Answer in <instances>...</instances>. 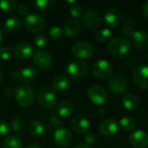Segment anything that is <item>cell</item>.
<instances>
[{
    "label": "cell",
    "mask_w": 148,
    "mask_h": 148,
    "mask_svg": "<svg viewBox=\"0 0 148 148\" xmlns=\"http://www.w3.org/2000/svg\"><path fill=\"white\" fill-rule=\"evenodd\" d=\"M119 126L125 132H132L136 127V121L130 116H124L120 120Z\"/></svg>",
    "instance_id": "obj_26"
},
{
    "label": "cell",
    "mask_w": 148,
    "mask_h": 148,
    "mask_svg": "<svg viewBox=\"0 0 148 148\" xmlns=\"http://www.w3.org/2000/svg\"><path fill=\"white\" fill-rule=\"evenodd\" d=\"M69 13L74 17H80V16H83L85 12H84V10L82 5L75 3V4H73L70 6Z\"/></svg>",
    "instance_id": "obj_33"
},
{
    "label": "cell",
    "mask_w": 148,
    "mask_h": 148,
    "mask_svg": "<svg viewBox=\"0 0 148 148\" xmlns=\"http://www.w3.org/2000/svg\"><path fill=\"white\" fill-rule=\"evenodd\" d=\"M23 120L21 117H15L10 123V128L13 132L16 133V134H20L23 129Z\"/></svg>",
    "instance_id": "obj_30"
},
{
    "label": "cell",
    "mask_w": 148,
    "mask_h": 148,
    "mask_svg": "<svg viewBox=\"0 0 148 148\" xmlns=\"http://www.w3.org/2000/svg\"><path fill=\"white\" fill-rule=\"evenodd\" d=\"M2 75H3V74H2V69H1V68H0V82H1V81H2Z\"/></svg>",
    "instance_id": "obj_47"
},
{
    "label": "cell",
    "mask_w": 148,
    "mask_h": 148,
    "mask_svg": "<svg viewBox=\"0 0 148 148\" xmlns=\"http://www.w3.org/2000/svg\"><path fill=\"white\" fill-rule=\"evenodd\" d=\"M13 56V50L9 46L0 47V58L3 60H9Z\"/></svg>",
    "instance_id": "obj_36"
},
{
    "label": "cell",
    "mask_w": 148,
    "mask_h": 148,
    "mask_svg": "<svg viewBox=\"0 0 148 148\" xmlns=\"http://www.w3.org/2000/svg\"><path fill=\"white\" fill-rule=\"evenodd\" d=\"M22 26V21L18 16H13L7 18L3 23L4 29L9 33H15Z\"/></svg>",
    "instance_id": "obj_22"
},
{
    "label": "cell",
    "mask_w": 148,
    "mask_h": 148,
    "mask_svg": "<svg viewBox=\"0 0 148 148\" xmlns=\"http://www.w3.org/2000/svg\"><path fill=\"white\" fill-rule=\"evenodd\" d=\"M99 131L106 137H111L119 131V124L113 119H106L99 125Z\"/></svg>",
    "instance_id": "obj_16"
},
{
    "label": "cell",
    "mask_w": 148,
    "mask_h": 148,
    "mask_svg": "<svg viewBox=\"0 0 148 148\" xmlns=\"http://www.w3.org/2000/svg\"><path fill=\"white\" fill-rule=\"evenodd\" d=\"M133 44L139 49L148 48V33L144 30H136L132 36Z\"/></svg>",
    "instance_id": "obj_18"
},
{
    "label": "cell",
    "mask_w": 148,
    "mask_h": 148,
    "mask_svg": "<svg viewBox=\"0 0 148 148\" xmlns=\"http://www.w3.org/2000/svg\"><path fill=\"white\" fill-rule=\"evenodd\" d=\"M3 148H23V144L22 141L19 140L18 137L10 135L8 136L3 141L2 144Z\"/></svg>",
    "instance_id": "obj_28"
},
{
    "label": "cell",
    "mask_w": 148,
    "mask_h": 148,
    "mask_svg": "<svg viewBox=\"0 0 148 148\" xmlns=\"http://www.w3.org/2000/svg\"><path fill=\"white\" fill-rule=\"evenodd\" d=\"M94 47L88 42H78L75 43L71 48V53L75 57L79 59H87L92 56L94 54Z\"/></svg>",
    "instance_id": "obj_6"
},
{
    "label": "cell",
    "mask_w": 148,
    "mask_h": 148,
    "mask_svg": "<svg viewBox=\"0 0 148 148\" xmlns=\"http://www.w3.org/2000/svg\"><path fill=\"white\" fill-rule=\"evenodd\" d=\"M96 140H97V137L95 134H93V133L87 134V135L85 137V141L87 142V145H88V146L94 145V144H95Z\"/></svg>",
    "instance_id": "obj_39"
},
{
    "label": "cell",
    "mask_w": 148,
    "mask_h": 148,
    "mask_svg": "<svg viewBox=\"0 0 148 148\" xmlns=\"http://www.w3.org/2000/svg\"><path fill=\"white\" fill-rule=\"evenodd\" d=\"M71 127L76 134H84L88 132L90 127V122L86 117L77 115L71 120Z\"/></svg>",
    "instance_id": "obj_17"
},
{
    "label": "cell",
    "mask_w": 148,
    "mask_h": 148,
    "mask_svg": "<svg viewBox=\"0 0 148 148\" xmlns=\"http://www.w3.org/2000/svg\"><path fill=\"white\" fill-rule=\"evenodd\" d=\"M142 12L144 16L148 18V1H146L142 5Z\"/></svg>",
    "instance_id": "obj_42"
},
{
    "label": "cell",
    "mask_w": 148,
    "mask_h": 148,
    "mask_svg": "<svg viewBox=\"0 0 148 148\" xmlns=\"http://www.w3.org/2000/svg\"><path fill=\"white\" fill-rule=\"evenodd\" d=\"M74 105L68 101H60L56 106V113L57 116L59 117H68L71 115L74 112Z\"/></svg>",
    "instance_id": "obj_21"
},
{
    "label": "cell",
    "mask_w": 148,
    "mask_h": 148,
    "mask_svg": "<svg viewBox=\"0 0 148 148\" xmlns=\"http://www.w3.org/2000/svg\"><path fill=\"white\" fill-rule=\"evenodd\" d=\"M32 61L36 65V67H37L40 69L45 70L51 66L53 59L49 52L42 49H38L33 53Z\"/></svg>",
    "instance_id": "obj_9"
},
{
    "label": "cell",
    "mask_w": 148,
    "mask_h": 148,
    "mask_svg": "<svg viewBox=\"0 0 148 148\" xmlns=\"http://www.w3.org/2000/svg\"><path fill=\"white\" fill-rule=\"evenodd\" d=\"M36 99L38 101V104L46 109L51 108L55 106L56 101V95L51 88L48 86H42L39 88Z\"/></svg>",
    "instance_id": "obj_3"
},
{
    "label": "cell",
    "mask_w": 148,
    "mask_h": 148,
    "mask_svg": "<svg viewBox=\"0 0 148 148\" xmlns=\"http://www.w3.org/2000/svg\"><path fill=\"white\" fill-rule=\"evenodd\" d=\"M24 27L28 31L30 32H39L45 29L46 27V19L38 14L31 13L25 16L23 20Z\"/></svg>",
    "instance_id": "obj_4"
},
{
    "label": "cell",
    "mask_w": 148,
    "mask_h": 148,
    "mask_svg": "<svg viewBox=\"0 0 148 148\" xmlns=\"http://www.w3.org/2000/svg\"><path fill=\"white\" fill-rule=\"evenodd\" d=\"M28 130L31 135H33L35 137H38V136H41L44 133L45 129H44L43 124L41 121H39L37 120H34L29 124Z\"/></svg>",
    "instance_id": "obj_25"
},
{
    "label": "cell",
    "mask_w": 148,
    "mask_h": 148,
    "mask_svg": "<svg viewBox=\"0 0 148 148\" xmlns=\"http://www.w3.org/2000/svg\"><path fill=\"white\" fill-rule=\"evenodd\" d=\"M122 34L126 36H132L134 30L133 29V28L129 25H125L123 28H122Z\"/></svg>",
    "instance_id": "obj_41"
},
{
    "label": "cell",
    "mask_w": 148,
    "mask_h": 148,
    "mask_svg": "<svg viewBox=\"0 0 148 148\" xmlns=\"http://www.w3.org/2000/svg\"><path fill=\"white\" fill-rule=\"evenodd\" d=\"M2 39H3V30L0 28V42H2Z\"/></svg>",
    "instance_id": "obj_46"
},
{
    "label": "cell",
    "mask_w": 148,
    "mask_h": 148,
    "mask_svg": "<svg viewBox=\"0 0 148 148\" xmlns=\"http://www.w3.org/2000/svg\"><path fill=\"white\" fill-rule=\"evenodd\" d=\"M0 148H1V147H0Z\"/></svg>",
    "instance_id": "obj_50"
},
{
    "label": "cell",
    "mask_w": 148,
    "mask_h": 148,
    "mask_svg": "<svg viewBox=\"0 0 148 148\" xmlns=\"http://www.w3.org/2000/svg\"><path fill=\"white\" fill-rule=\"evenodd\" d=\"M108 86L113 93L121 95L127 91L128 87V80L124 74L115 73L110 77Z\"/></svg>",
    "instance_id": "obj_5"
},
{
    "label": "cell",
    "mask_w": 148,
    "mask_h": 148,
    "mask_svg": "<svg viewBox=\"0 0 148 148\" xmlns=\"http://www.w3.org/2000/svg\"><path fill=\"white\" fill-rule=\"evenodd\" d=\"M49 124L51 125L52 127L56 128V129H58L60 128L61 127V124H62V121H61V119L59 118V116L57 115H53L50 117L49 119Z\"/></svg>",
    "instance_id": "obj_37"
},
{
    "label": "cell",
    "mask_w": 148,
    "mask_h": 148,
    "mask_svg": "<svg viewBox=\"0 0 148 148\" xmlns=\"http://www.w3.org/2000/svg\"><path fill=\"white\" fill-rule=\"evenodd\" d=\"M89 68L88 64L82 61L77 60L73 61L67 66V72L68 74L72 76L73 78H82L85 77L88 73Z\"/></svg>",
    "instance_id": "obj_8"
},
{
    "label": "cell",
    "mask_w": 148,
    "mask_h": 148,
    "mask_svg": "<svg viewBox=\"0 0 148 148\" xmlns=\"http://www.w3.org/2000/svg\"><path fill=\"white\" fill-rule=\"evenodd\" d=\"M16 6L15 0H0V9L4 11H10Z\"/></svg>",
    "instance_id": "obj_35"
},
{
    "label": "cell",
    "mask_w": 148,
    "mask_h": 148,
    "mask_svg": "<svg viewBox=\"0 0 148 148\" xmlns=\"http://www.w3.org/2000/svg\"><path fill=\"white\" fill-rule=\"evenodd\" d=\"M64 35L63 29L60 26H52L49 30V36L53 40H58Z\"/></svg>",
    "instance_id": "obj_31"
},
{
    "label": "cell",
    "mask_w": 148,
    "mask_h": 148,
    "mask_svg": "<svg viewBox=\"0 0 148 148\" xmlns=\"http://www.w3.org/2000/svg\"><path fill=\"white\" fill-rule=\"evenodd\" d=\"M133 78L138 87L142 89H148V65L137 66L133 71Z\"/></svg>",
    "instance_id": "obj_10"
},
{
    "label": "cell",
    "mask_w": 148,
    "mask_h": 148,
    "mask_svg": "<svg viewBox=\"0 0 148 148\" xmlns=\"http://www.w3.org/2000/svg\"><path fill=\"white\" fill-rule=\"evenodd\" d=\"M14 52L16 57L21 59H26L33 54V48L30 43L27 42H22L16 46Z\"/></svg>",
    "instance_id": "obj_20"
},
{
    "label": "cell",
    "mask_w": 148,
    "mask_h": 148,
    "mask_svg": "<svg viewBox=\"0 0 148 148\" xmlns=\"http://www.w3.org/2000/svg\"><path fill=\"white\" fill-rule=\"evenodd\" d=\"M111 36H112V30L109 28L101 29L96 34V39L100 42H105L109 41Z\"/></svg>",
    "instance_id": "obj_29"
},
{
    "label": "cell",
    "mask_w": 148,
    "mask_h": 148,
    "mask_svg": "<svg viewBox=\"0 0 148 148\" xmlns=\"http://www.w3.org/2000/svg\"><path fill=\"white\" fill-rule=\"evenodd\" d=\"M129 41L123 36H115L109 40L108 43V50L110 54L116 56L127 55L130 50Z\"/></svg>",
    "instance_id": "obj_2"
},
{
    "label": "cell",
    "mask_w": 148,
    "mask_h": 148,
    "mask_svg": "<svg viewBox=\"0 0 148 148\" xmlns=\"http://www.w3.org/2000/svg\"><path fill=\"white\" fill-rule=\"evenodd\" d=\"M147 116H148V113H147Z\"/></svg>",
    "instance_id": "obj_49"
},
{
    "label": "cell",
    "mask_w": 148,
    "mask_h": 148,
    "mask_svg": "<svg viewBox=\"0 0 148 148\" xmlns=\"http://www.w3.org/2000/svg\"><path fill=\"white\" fill-rule=\"evenodd\" d=\"M128 140L134 147L146 148L148 146V134L144 130H136L130 134Z\"/></svg>",
    "instance_id": "obj_15"
},
{
    "label": "cell",
    "mask_w": 148,
    "mask_h": 148,
    "mask_svg": "<svg viewBox=\"0 0 148 148\" xmlns=\"http://www.w3.org/2000/svg\"><path fill=\"white\" fill-rule=\"evenodd\" d=\"M122 104L127 110H135L138 108L140 101L136 95L133 94H127L122 97Z\"/></svg>",
    "instance_id": "obj_24"
},
{
    "label": "cell",
    "mask_w": 148,
    "mask_h": 148,
    "mask_svg": "<svg viewBox=\"0 0 148 148\" xmlns=\"http://www.w3.org/2000/svg\"><path fill=\"white\" fill-rule=\"evenodd\" d=\"M93 74L98 79H106L110 76L112 72V65L108 60L100 59L93 65Z\"/></svg>",
    "instance_id": "obj_11"
},
{
    "label": "cell",
    "mask_w": 148,
    "mask_h": 148,
    "mask_svg": "<svg viewBox=\"0 0 148 148\" xmlns=\"http://www.w3.org/2000/svg\"><path fill=\"white\" fill-rule=\"evenodd\" d=\"M15 98L16 102L22 108H29L33 105L36 96L31 87L23 84L19 86L15 91Z\"/></svg>",
    "instance_id": "obj_1"
},
{
    "label": "cell",
    "mask_w": 148,
    "mask_h": 148,
    "mask_svg": "<svg viewBox=\"0 0 148 148\" xmlns=\"http://www.w3.org/2000/svg\"><path fill=\"white\" fill-rule=\"evenodd\" d=\"M72 133L66 127H60L54 133V141L56 144L62 147L69 146L72 142Z\"/></svg>",
    "instance_id": "obj_13"
},
{
    "label": "cell",
    "mask_w": 148,
    "mask_h": 148,
    "mask_svg": "<svg viewBox=\"0 0 148 148\" xmlns=\"http://www.w3.org/2000/svg\"><path fill=\"white\" fill-rule=\"evenodd\" d=\"M81 29H82L81 23L75 19L68 20L63 28L64 35L68 37H74L77 36L80 33Z\"/></svg>",
    "instance_id": "obj_19"
},
{
    "label": "cell",
    "mask_w": 148,
    "mask_h": 148,
    "mask_svg": "<svg viewBox=\"0 0 148 148\" xmlns=\"http://www.w3.org/2000/svg\"><path fill=\"white\" fill-rule=\"evenodd\" d=\"M104 21L109 28H118L121 23V11L116 7L108 8L104 13Z\"/></svg>",
    "instance_id": "obj_12"
},
{
    "label": "cell",
    "mask_w": 148,
    "mask_h": 148,
    "mask_svg": "<svg viewBox=\"0 0 148 148\" xmlns=\"http://www.w3.org/2000/svg\"><path fill=\"white\" fill-rule=\"evenodd\" d=\"M34 42L37 48L42 49L48 44V37L44 34H38L34 38Z\"/></svg>",
    "instance_id": "obj_34"
},
{
    "label": "cell",
    "mask_w": 148,
    "mask_h": 148,
    "mask_svg": "<svg viewBox=\"0 0 148 148\" xmlns=\"http://www.w3.org/2000/svg\"><path fill=\"white\" fill-rule=\"evenodd\" d=\"M88 96L95 105H102L108 101V94L102 86L93 85L88 88Z\"/></svg>",
    "instance_id": "obj_7"
},
{
    "label": "cell",
    "mask_w": 148,
    "mask_h": 148,
    "mask_svg": "<svg viewBox=\"0 0 148 148\" xmlns=\"http://www.w3.org/2000/svg\"><path fill=\"white\" fill-rule=\"evenodd\" d=\"M53 89L58 92L65 91L69 87V80L67 76L63 75H59L56 76L52 81Z\"/></svg>",
    "instance_id": "obj_23"
},
{
    "label": "cell",
    "mask_w": 148,
    "mask_h": 148,
    "mask_svg": "<svg viewBox=\"0 0 148 148\" xmlns=\"http://www.w3.org/2000/svg\"><path fill=\"white\" fill-rule=\"evenodd\" d=\"M11 77L15 80H20V72L19 71L11 72Z\"/></svg>",
    "instance_id": "obj_43"
},
{
    "label": "cell",
    "mask_w": 148,
    "mask_h": 148,
    "mask_svg": "<svg viewBox=\"0 0 148 148\" xmlns=\"http://www.w3.org/2000/svg\"><path fill=\"white\" fill-rule=\"evenodd\" d=\"M74 148H91L90 146L87 145V144H79L77 146H75Z\"/></svg>",
    "instance_id": "obj_44"
},
{
    "label": "cell",
    "mask_w": 148,
    "mask_h": 148,
    "mask_svg": "<svg viewBox=\"0 0 148 148\" xmlns=\"http://www.w3.org/2000/svg\"><path fill=\"white\" fill-rule=\"evenodd\" d=\"M16 10L21 16H28L29 15V7L25 3H19L16 5Z\"/></svg>",
    "instance_id": "obj_38"
},
{
    "label": "cell",
    "mask_w": 148,
    "mask_h": 148,
    "mask_svg": "<svg viewBox=\"0 0 148 148\" xmlns=\"http://www.w3.org/2000/svg\"><path fill=\"white\" fill-rule=\"evenodd\" d=\"M9 133V125L3 120H0V136L6 135Z\"/></svg>",
    "instance_id": "obj_40"
},
{
    "label": "cell",
    "mask_w": 148,
    "mask_h": 148,
    "mask_svg": "<svg viewBox=\"0 0 148 148\" xmlns=\"http://www.w3.org/2000/svg\"><path fill=\"white\" fill-rule=\"evenodd\" d=\"M83 23L88 29H96L101 23L100 13L95 10H88L83 15Z\"/></svg>",
    "instance_id": "obj_14"
},
{
    "label": "cell",
    "mask_w": 148,
    "mask_h": 148,
    "mask_svg": "<svg viewBox=\"0 0 148 148\" xmlns=\"http://www.w3.org/2000/svg\"><path fill=\"white\" fill-rule=\"evenodd\" d=\"M34 4L41 10H48L52 8L55 4L56 2L52 0H36L34 1Z\"/></svg>",
    "instance_id": "obj_32"
},
{
    "label": "cell",
    "mask_w": 148,
    "mask_h": 148,
    "mask_svg": "<svg viewBox=\"0 0 148 148\" xmlns=\"http://www.w3.org/2000/svg\"><path fill=\"white\" fill-rule=\"evenodd\" d=\"M147 60H148V52H147Z\"/></svg>",
    "instance_id": "obj_48"
},
{
    "label": "cell",
    "mask_w": 148,
    "mask_h": 148,
    "mask_svg": "<svg viewBox=\"0 0 148 148\" xmlns=\"http://www.w3.org/2000/svg\"><path fill=\"white\" fill-rule=\"evenodd\" d=\"M20 80L24 82H32L36 78V70L31 67H25L20 71Z\"/></svg>",
    "instance_id": "obj_27"
},
{
    "label": "cell",
    "mask_w": 148,
    "mask_h": 148,
    "mask_svg": "<svg viewBox=\"0 0 148 148\" xmlns=\"http://www.w3.org/2000/svg\"><path fill=\"white\" fill-rule=\"evenodd\" d=\"M26 148H42L41 146H39L38 144H30L29 146H28Z\"/></svg>",
    "instance_id": "obj_45"
}]
</instances>
